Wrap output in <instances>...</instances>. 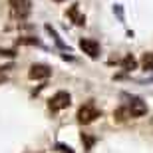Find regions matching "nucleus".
<instances>
[{"instance_id":"obj_1","label":"nucleus","mask_w":153,"mask_h":153,"mask_svg":"<svg viewBox=\"0 0 153 153\" xmlns=\"http://www.w3.org/2000/svg\"><path fill=\"white\" fill-rule=\"evenodd\" d=\"M100 115H102V111H100L91 102L84 103V105L78 109V121H79V123H84V125L91 123V121H94L96 117H100Z\"/></svg>"},{"instance_id":"obj_2","label":"nucleus","mask_w":153,"mask_h":153,"mask_svg":"<svg viewBox=\"0 0 153 153\" xmlns=\"http://www.w3.org/2000/svg\"><path fill=\"white\" fill-rule=\"evenodd\" d=\"M70 103H72V96L68 91H58L50 100V109L52 111H60V109H66Z\"/></svg>"},{"instance_id":"obj_3","label":"nucleus","mask_w":153,"mask_h":153,"mask_svg":"<svg viewBox=\"0 0 153 153\" xmlns=\"http://www.w3.org/2000/svg\"><path fill=\"white\" fill-rule=\"evenodd\" d=\"M10 10L14 18H26L30 14V0H10Z\"/></svg>"},{"instance_id":"obj_4","label":"nucleus","mask_w":153,"mask_h":153,"mask_svg":"<svg viewBox=\"0 0 153 153\" xmlns=\"http://www.w3.org/2000/svg\"><path fill=\"white\" fill-rule=\"evenodd\" d=\"M28 76L30 79H46L52 76V68L46 64H32L28 70Z\"/></svg>"},{"instance_id":"obj_5","label":"nucleus","mask_w":153,"mask_h":153,"mask_svg":"<svg viewBox=\"0 0 153 153\" xmlns=\"http://www.w3.org/2000/svg\"><path fill=\"white\" fill-rule=\"evenodd\" d=\"M127 109H129L131 117H143V115L147 114V103L143 102V100H139V97H131Z\"/></svg>"},{"instance_id":"obj_6","label":"nucleus","mask_w":153,"mask_h":153,"mask_svg":"<svg viewBox=\"0 0 153 153\" xmlns=\"http://www.w3.org/2000/svg\"><path fill=\"white\" fill-rule=\"evenodd\" d=\"M79 48L84 54H88L90 58H97L100 56V44L91 38H82L79 40Z\"/></svg>"},{"instance_id":"obj_7","label":"nucleus","mask_w":153,"mask_h":153,"mask_svg":"<svg viewBox=\"0 0 153 153\" xmlns=\"http://www.w3.org/2000/svg\"><path fill=\"white\" fill-rule=\"evenodd\" d=\"M68 16L72 18V22H74V24H78V26H84V24H85V16H84V14H79V8H78V4L70 6Z\"/></svg>"},{"instance_id":"obj_8","label":"nucleus","mask_w":153,"mask_h":153,"mask_svg":"<svg viewBox=\"0 0 153 153\" xmlns=\"http://www.w3.org/2000/svg\"><path fill=\"white\" fill-rule=\"evenodd\" d=\"M121 68H123L125 72H133V70L137 68V60L131 56V54H129V56H125L123 60H121Z\"/></svg>"},{"instance_id":"obj_9","label":"nucleus","mask_w":153,"mask_h":153,"mask_svg":"<svg viewBox=\"0 0 153 153\" xmlns=\"http://www.w3.org/2000/svg\"><path fill=\"white\" fill-rule=\"evenodd\" d=\"M141 66L145 72H153V52H145L141 58Z\"/></svg>"},{"instance_id":"obj_10","label":"nucleus","mask_w":153,"mask_h":153,"mask_svg":"<svg viewBox=\"0 0 153 153\" xmlns=\"http://www.w3.org/2000/svg\"><path fill=\"white\" fill-rule=\"evenodd\" d=\"M114 117L117 119V121H125L127 117H131V115H129V109H127V108H119V109H115V111H114Z\"/></svg>"},{"instance_id":"obj_11","label":"nucleus","mask_w":153,"mask_h":153,"mask_svg":"<svg viewBox=\"0 0 153 153\" xmlns=\"http://www.w3.org/2000/svg\"><path fill=\"white\" fill-rule=\"evenodd\" d=\"M18 44H26V46H42L36 38H18Z\"/></svg>"},{"instance_id":"obj_12","label":"nucleus","mask_w":153,"mask_h":153,"mask_svg":"<svg viewBox=\"0 0 153 153\" xmlns=\"http://www.w3.org/2000/svg\"><path fill=\"white\" fill-rule=\"evenodd\" d=\"M56 147L60 149V151H62V153H74V149L70 147V145H64V143H58Z\"/></svg>"},{"instance_id":"obj_13","label":"nucleus","mask_w":153,"mask_h":153,"mask_svg":"<svg viewBox=\"0 0 153 153\" xmlns=\"http://www.w3.org/2000/svg\"><path fill=\"white\" fill-rule=\"evenodd\" d=\"M82 141L85 143V147H91V145H94V141H96V139H94V137H88V135H82Z\"/></svg>"},{"instance_id":"obj_14","label":"nucleus","mask_w":153,"mask_h":153,"mask_svg":"<svg viewBox=\"0 0 153 153\" xmlns=\"http://www.w3.org/2000/svg\"><path fill=\"white\" fill-rule=\"evenodd\" d=\"M0 56H8V58H12V56H14V52H12V50H0Z\"/></svg>"},{"instance_id":"obj_15","label":"nucleus","mask_w":153,"mask_h":153,"mask_svg":"<svg viewBox=\"0 0 153 153\" xmlns=\"http://www.w3.org/2000/svg\"><path fill=\"white\" fill-rule=\"evenodd\" d=\"M4 70H10V68H0V84L6 79V72H4Z\"/></svg>"},{"instance_id":"obj_16","label":"nucleus","mask_w":153,"mask_h":153,"mask_svg":"<svg viewBox=\"0 0 153 153\" xmlns=\"http://www.w3.org/2000/svg\"><path fill=\"white\" fill-rule=\"evenodd\" d=\"M56 2H64V0H56Z\"/></svg>"}]
</instances>
